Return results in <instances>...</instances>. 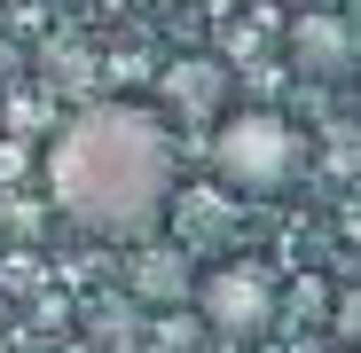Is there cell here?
<instances>
[{
  "label": "cell",
  "instance_id": "6da1fadb",
  "mask_svg": "<svg viewBox=\"0 0 361 353\" xmlns=\"http://www.w3.org/2000/svg\"><path fill=\"white\" fill-rule=\"evenodd\" d=\"M39 165H47L55 212L87 235L142 244L157 212L173 204V134L157 110H134V102H94L63 118Z\"/></svg>",
  "mask_w": 361,
  "mask_h": 353
},
{
  "label": "cell",
  "instance_id": "7a4b0ae2",
  "mask_svg": "<svg viewBox=\"0 0 361 353\" xmlns=\"http://www.w3.org/2000/svg\"><path fill=\"white\" fill-rule=\"evenodd\" d=\"M212 173L235 197H283L298 181V134L283 110H228L212 134Z\"/></svg>",
  "mask_w": 361,
  "mask_h": 353
},
{
  "label": "cell",
  "instance_id": "3957f363",
  "mask_svg": "<svg viewBox=\"0 0 361 353\" xmlns=\"http://www.w3.org/2000/svg\"><path fill=\"white\" fill-rule=\"evenodd\" d=\"M197 314L212 322V337H267L275 330V275L259 267V259H228V267H212L197 290Z\"/></svg>",
  "mask_w": 361,
  "mask_h": 353
},
{
  "label": "cell",
  "instance_id": "277c9868",
  "mask_svg": "<svg viewBox=\"0 0 361 353\" xmlns=\"http://www.w3.org/2000/svg\"><path fill=\"white\" fill-rule=\"evenodd\" d=\"M283 55H290V71L298 79H353V55H361V39H353V16H338V8H298L290 24H283Z\"/></svg>",
  "mask_w": 361,
  "mask_h": 353
},
{
  "label": "cell",
  "instance_id": "5b68a950",
  "mask_svg": "<svg viewBox=\"0 0 361 353\" xmlns=\"http://www.w3.org/2000/svg\"><path fill=\"white\" fill-rule=\"evenodd\" d=\"M157 102H165V118H180V126H220L228 118V63L220 55H180V63H165Z\"/></svg>",
  "mask_w": 361,
  "mask_h": 353
},
{
  "label": "cell",
  "instance_id": "8992f818",
  "mask_svg": "<svg viewBox=\"0 0 361 353\" xmlns=\"http://www.w3.org/2000/svg\"><path fill=\"white\" fill-rule=\"evenodd\" d=\"M189 259L180 252H134V299H149V306H180L189 299Z\"/></svg>",
  "mask_w": 361,
  "mask_h": 353
}]
</instances>
